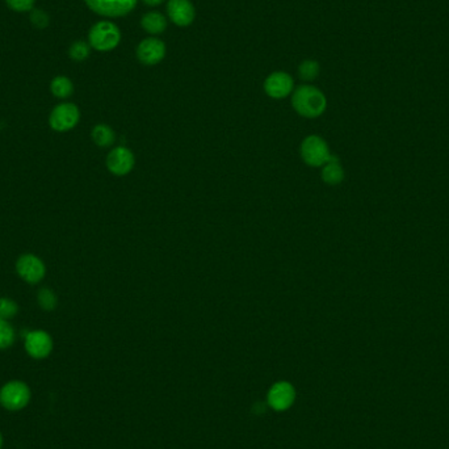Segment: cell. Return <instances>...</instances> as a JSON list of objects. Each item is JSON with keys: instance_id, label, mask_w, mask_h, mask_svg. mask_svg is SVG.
<instances>
[{"instance_id": "obj_13", "label": "cell", "mask_w": 449, "mask_h": 449, "mask_svg": "<svg viewBox=\"0 0 449 449\" xmlns=\"http://www.w3.org/2000/svg\"><path fill=\"white\" fill-rule=\"evenodd\" d=\"M167 12L170 19L179 27H188L194 20V7L189 0H168Z\"/></svg>"}, {"instance_id": "obj_22", "label": "cell", "mask_w": 449, "mask_h": 449, "mask_svg": "<svg viewBox=\"0 0 449 449\" xmlns=\"http://www.w3.org/2000/svg\"><path fill=\"white\" fill-rule=\"evenodd\" d=\"M19 313L18 304L8 297H0V318L11 319Z\"/></svg>"}, {"instance_id": "obj_21", "label": "cell", "mask_w": 449, "mask_h": 449, "mask_svg": "<svg viewBox=\"0 0 449 449\" xmlns=\"http://www.w3.org/2000/svg\"><path fill=\"white\" fill-rule=\"evenodd\" d=\"M298 74H300V76H301L302 81H307V82L314 81L316 76H318V74H319V65H318V62L311 61V60L302 62V63L300 65V67H298Z\"/></svg>"}, {"instance_id": "obj_14", "label": "cell", "mask_w": 449, "mask_h": 449, "mask_svg": "<svg viewBox=\"0 0 449 449\" xmlns=\"http://www.w3.org/2000/svg\"><path fill=\"white\" fill-rule=\"evenodd\" d=\"M321 177L327 185H337L344 180V170L337 156L331 155L322 167Z\"/></svg>"}, {"instance_id": "obj_4", "label": "cell", "mask_w": 449, "mask_h": 449, "mask_svg": "<svg viewBox=\"0 0 449 449\" xmlns=\"http://www.w3.org/2000/svg\"><path fill=\"white\" fill-rule=\"evenodd\" d=\"M300 154L302 161L310 167H322L333 155L326 141L316 134L304 138L300 146Z\"/></svg>"}, {"instance_id": "obj_3", "label": "cell", "mask_w": 449, "mask_h": 449, "mask_svg": "<svg viewBox=\"0 0 449 449\" xmlns=\"http://www.w3.org/2000/svg\"><path fill=\"white\" fill-rule=\"evenodd\" d=\"M32 391L29 385L20 380H12L0 388V405L8 411H20L29 405Z\"/></svg>"}, {"instance_id": "obj_9", "label": "cell", "mask_w": 449, "mask_h": 449, "mask_svg": "<svg viewBox=\"0 0 449 449\" xmlns=\"http://www.w3.org/2000/svg\"><path fill=\"white\" fill-rule=\"evenodd\" d=\"M16 272L25 283L37 284L45 277L46 267L39 256L24 254L16 262Z\"/></svg>"}, {"instance_id": "obj_19", "label": "cell", "mask_w": 449, "mask_h": 449, "mask_svg": "<svg viewBox=\"0 0 449 449\" xmlns=\"http://www.w3.org/2000/svg\"><path fill=\"white\" fill-rule=\"evenodd\" d=\"M37 302H39V307H41L42 310L53 311L57 307L58 298L49 288H42L37 293Z\"/></svg>"}, {"instance_id": "obj_25", "label": "cell", "mask_w": 449, "mask_h": 449, "mask_svg": "<svg viewBox=\"0 0 449 449\" xmlns=\"http://www.w3.org/2000/svg\"><path fill=\"white\" fill-rule=\"evenodd\" d=\"M147 6H159L161 3H163L164 0H143Z\"/></svg>"}, {"instance_id": "obj_8", "label": "cell", "mask_w": 449, "mask_h": 449, "mask_svg": "<svg viewBox=\"0 0 449 449\" xmlns=\"http://www.w3.org/2000/svg\"><path fill=\"white\" fill-rule=\"evenodd\" d=\"M107 168L114 176H126L133 171L135 156L133 152L125 146H117L107 155Z\"/></svg>"}, {"instance_id": "obj_7", "label": "cell", "mask_w": 449, "mask_h": 449, "mask_svg": "<svg viewBox=\"0 0 449 449\" xmlns=\"http://www.w3.org/2000/svg\"><path fill=\"white\" fill-rule=\"evenodd\" d=\"M90 10L104 18H121L135 8L138 0H84Z\"/></svg>"}, {"instance_id": "obj_2", "label": "cell", "mask_w": 449, "mask_h": 449, "mask_svg": "<svg viewBox=\"0 0 449 449\" xmlns=\"http://www.w3.org/2000/svg\"><path fill=\"white\" fill-rule=\"evenodd\" d=\"M121 41V32L112 21L96 22L88 33L90 46L98 51H111Z\"/></svg>"}, {"instance_id": "obj_23", "label": "cell", "mask_w": 449, "mask_h": 449, "mask_svg": "<svg viewBox=\"0 0 449 449\" xmlns=\"http://www.w3.org/2000/svg\"><path fill=\"white\" fill-rule=\"evenodd\" d=\"M7 7L13 12H32L34 8L36 0H4Z\"/></svg>"}, {"instance_id": "obj_26", "label": "cell", "mask_w": 449, "mask_h": 449, "mask_svg": "<svg viewBox=\"0 0 449 449\" xmlns=\"http://www.w3.org/2000/svg\"><path fill=\"white\" fill-rule=\"evenodd\" d=\"M3 444H4V439H3V434L0 432V449L3 448Z\"/></svg>"}, {"instance_id": "obj_10", "label": "cell", "mask_w": 449, "mask_h": 449, "mask_svg": "<svg viewBox=\"0 0 449 449\" xmlns=\"http://www.w3.org/2000/svg\"><path fill=\"white\" fill-rule=\"evenodd\" d=\"M24 347L32 358L42 360L51 356L54 343L49 333L43 330H33L27 334L24 340Z\"/></svg>"}, {"instance_id": "obj_12", "label": "cell", "mask_w": 449, "mask_h": 449, "mask_svg": "<svg viewBox=\"0 0 449 449\" xmlns=\"http://www.w3.org/2000/svg\"><path fill=\"white\" fill-rule=\"evenodd\" d=\"M166 55V45L163 41L158 40V39H146L143 40L138 48H137V58L138 61L147 65V66H154L156 63L162 61Z\"/></svg>"}, {"instance_id": "obj_5", "label": "cell", "mask_w": 449, "mask_h": 449, "mask_svg": "<svg viewBox=\"0 0 449 449\" xmlns=\"http://www.w3.org/2000/svg\"><path fill=\"white\" fill-rule=\"evenodd\" d=\"M296 388L292 382L281 380L275 382L267 393V406L276 413H284L295 405Z\"/></svg>"}, {"instance_id": "obj_17", "label": "cell", "mask_w": 449, "mask_h": 449, "mask_svg": "<svg viewBox=\"0 0 449 449\" xmlns=\"http://www.w3.org/2000/svg\"><path fill=\"white\" fill-rule=\"evenodd\" d=\"M51 91L58 99H67L74 92V84L67 76H55L51 83Z\"/></svg>"}, {"instance_id": "obj_24", "label": "cell", "mask_w": 449, "mask_h": 449, "mask_svg": "<svg viewBox=\"0 0 449 449\" xmlns=\"http://www.w3.org/2000/svg\"><path fill=\"white\" fill-rule=\"evenodd\" d=\"M32 22L39 28H45L48 25V22H49V18H48V15L45 12L36 11L32 15Z\"/></svg>"}, {"instance_id": "obj_16", "label": "cell", "mask_w": 449, "mask_h": 449, "mask_svg": "<svg viewBox=\"0 0 449 449\" xmlns=\"http://www.w3.org/2000/svg\"><path fill=\"white\" fill-rule=\"evenodd\" d=\"M92 141L99 147H109L114 143L116 134L114 130L107 123H98L91 132Z\"/></svg>"}, {"instance_id": "obj_15", "label": "cell", "mask_w": 449, "mask_h": 449, "mask_svg": "<svg viewBox=\"0 0 449 449\" xmlns=\"http://www.w3.org/2000/svg\"><path fill=\"white\" fill-rule=\"evenodd\" d=\"M141 25L150 34H161L167 28V20L159 12H147L141 20Z\"/></svg>"}, {"instance_id": "obj_1", "label": "cell", "mask_w": 449, "mask_h": 449, "mask_svg": "<svg viewBox=\"0 0 449 449\" xmlns=\"http://www.w3.org/2000/svg\"><path fill=\"white\" fill-rule=\"evenodd\" d=\"M292 105L300 116L305 119H316L326 111V96L316 87L301 86L293 92Z\"/></svg>"}, {"instance_id": "obj_18", "label": "cell", "mask_w": 449, "mask_h": 449, "mask_svg": "<svg viewBox=\"0 0 449 449\" xmlns=\"http://www.w3.org/2000/svg\"><path fill=\"white\" fill-rule=\"evenodd\" d=\"M16 339V333L10 321L0 318V349L10 348Z\"/></svg>"}, {"instance_id": "obj_11", "label": "cell", "mask_w": 449, "mask_h": 449, "mask_svg": "<svg viewBox=\"0 0 449 449\" xmlns=\"http://www.w3.org/2000/svg\"><path fill=\"white\" fill-rule=\"evenodd\" d=\"M295 87L293 78L284 72H272L264 82V91L272 99L280 100L289 96Z\"/></svg>"}, {"instance_id": "obj_20", "label": "cell", "mask_w": 449, "mask_h": 449, "mask_svg": "<svg viewBox=\"0 0 449 449\" xmlns=\"http://www.w3.org/2000/svg\"><path fill=\"white\" fill-rule=\"evenodd\" d=\"M90 53H91L90 43L84 41H75L70 46L69 55L74 61L83 62L90 57Z\"/></svg>"}, {"instance_id": "obj_6", "label": "cell", "mask_w": 449, "mask_h": 449, "mask_svg": "<svg viewBox=\"0 0 449 449\" xmlns=\"http://www.w3.org/2000/svg\"><path fill=\"white\" fill-rule=\"evenodd\" d=\"M81 120V111L74 102H61L53 108L49 116L51 129L65 133L74 129Z\"/></svg>"}]
</instances>
